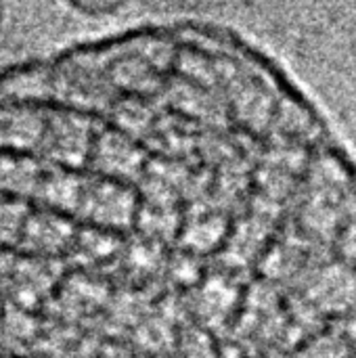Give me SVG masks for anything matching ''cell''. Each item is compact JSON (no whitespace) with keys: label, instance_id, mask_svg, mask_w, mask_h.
<instances>
[{"label":"cell","instance_id":"1","mask_svg":"<svg viewBox=\"0 0 356 358\" xmlns=\"http://www.w3.org/2000/svg\"><path fill=\"white\" fill-rule=\"evenodd\" d=\"M71 10L90 17V19H103L118 15L130 0H63Z\"/></svg>","mask_w":356,"mask_h":358},{"label":"cell","instance_id":"2","mask_svg":"<svg viewBox=\"0 0 356 358\" xmlns=\"http://www.w3.org/2000/svg\"><path fill=\"white\" fill-rule=\"evenodd\" d=\"M2 17H4V2L0 0V25H2Z\"/></svg>","mask_w":356,"mask_h":358}]
</instances>
